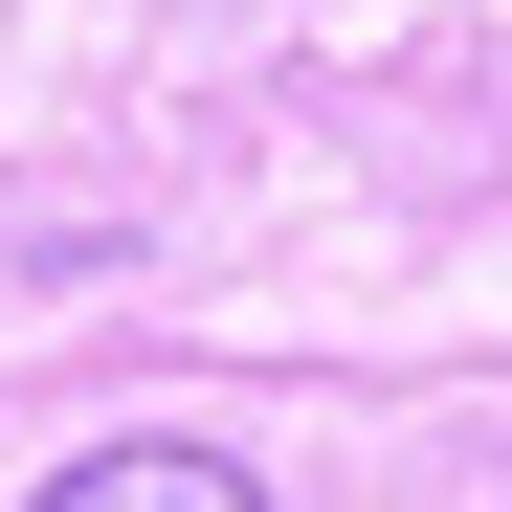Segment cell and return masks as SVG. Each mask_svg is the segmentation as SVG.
I'll return each instance as SVG.
<instances>
[{"label": "cell", "mask_w": 512, "mask_h": 512, "mask_svg": "<svg viewBox=\"0 0 512 512\" xmlns=\"http://www.w3.org/2000/svg\"><path fill=\"white\" fill-rule=\"evenodd\" d=\"M23 512H268V468H223V446H179V423H134V446H90V468H45Z\"/></svg>", "instance_id": "obj_1"}]
</instances>
